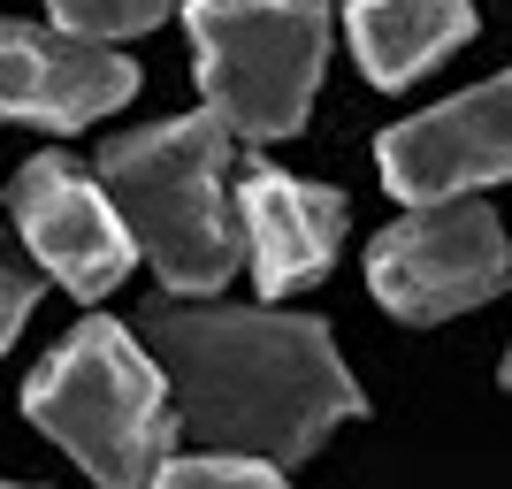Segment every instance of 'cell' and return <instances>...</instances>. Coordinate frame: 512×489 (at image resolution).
Segmentation results:
<instances>
[{
  "mask_svg": "<svg viewBox=\"0 0 512 489\" xmlns=\"http://www.w3.org/2000/svg\"><path fill=\"white\" fill-rule=\"evenodd\" d=\"M146 329L153 367L169 383L176 436L207 444V459H253V467L283 474L337 421L367 413L329 321L314 314L161 298Z\"/></svg>",
  "mask_w": 512,
  "mask_h": 489,
  "instance_id": "obj_1",
  "label": "cell"
},
{
  "mask_svg": "<svg viewBox=\"0 0 512 489\" xmlns=\"http://www.w3.org/2000/svg\"><path fill=\"white\" fill-rule=\"evenodd\" d=\"M92 184L107 192L130 253L153 260V276L176 298H214L237 276L245 237L230 207V130L199 115H169L146 130H115L92 161Z\"/></svg>",
  "mask_w": 512,
  "mask_h": 489,
  "instance_id": "obj_2",
  "label": "cell"
},
{
  "mask_svg": "<svg viewBox=\"0 0 512 489\" xmlns=\"http://www.w3.org/2000/svg\"><path fill=\"white\" fill-rule=\"evenodd\" d=\"M23 413L100 489H153V474L169 467V444H176L161 367L107 314L77 321L39 360V375L23 383Z\"/></svg>",
  "mask_w": 512,
  "mask_h": 489,
  "instance_id": "obj_3",
  "label": "cell"
},
{
  "mask_svg": "<svg viewBox=\"0 0 512 489\" xmlns=\"http://www.w3.org/2000/svg\"><path fill=\"white\" fill-rule=\"evenodd\" d=\"M199 54V92L207 115L245 146H276L291 130H306L321 62L337 23L314 0H192L184 8Z\"/></svg>",
  "mask_w": 512,
  "mask_h": 489,
  "instance_id": "obj_4",
  "label": "cell"
},
{
  "mask_svg": "<svg viewBox=\"0 0 512 489\" xmlns=\"http://www.w3.org/2000/svg\"><path fill=\"white\" fill-rule=\"evenodd\" d=\"M367 283L398 321H451L467 306H490L512 283V245L482 199H451V207H413L367 245Z\"/></svg>",
  "mask_w": 512,
  "mask_h": 489,
  "instance_id": "obj_5",
  "label": "cell"
},
{
  "mask_svg": "<svg viewBox=\"0 0 512 489\" xmlns=\"http://www.w3.org/2000/svg\"><path fill=\"white\" fill-rule=\"evenodd\" d=\"M375 169L406 207H451L482 184H512V69L390 123L375 138Z\"/></svg>",
  "mask_w": 512,
  "mask_h": 489,
  "instance_id": "obj_6",
  "label": "cell"
},
{
  "mask_svg": "<svg viewBox=\"0 0 512 489\" xmlns=\"http://www.w3.org/2000/svg\"><path fill=\"white\" fill-rule=\"evenodd\" d=\"M8 207H16L23 253L39 260L62 291H77L85 306L107 298L138 268V253H130V237H123V222H115V207H107V192L69 153H31L16 169V184H8Z\"/></svg>",
  "mask_w": 512,
  "mask_h": 489,
  "instance_id": "obj_7",
  "label": "cell"
},
{
  "mask_svg": "<svg viewBox=\"0 0 512 489\" xmlns=\"http://www.w3.org/2000/svg\"><path fill=\"white\" fill-rule=\"evenodd\" d=\"M138 100V62L115 46L62 39L54 23H0V115L39 130H85Z\"/></svg>",
  "mask_w": 512,
  "mask_h": 489,
  "instance_id": "obj_8",
  "label": "cell"
},
{
  "mask_svg": "<svg viewBox=\"0 0 512 489\" xmlns=\"http://www.w3.org/2000/svg\"><path fill=\"white\" fill-rule=\"evenodd\" d=\"M230 207H237V237L253 253L260 298H291L329 276V260L344 245V199L329 184L283 176V169H245Z\"/></svg>",
  "mask_w": 512,
  "mask_h": 489,
  "instance_id": "obj_9",
  "label": "cell"
},
{
  "mask_svg": "<svg viewBox=\"0 0 512 489\" xmlns=\"http://www.w3.org/2000/svg\"><path fill=\"white\" fill-rule=\"evenodd\" d=\"M344 39L360 54L367 85L398 92L428 77L451 46L474 39V8H459V0H360V8H344Z\"/></svg>",
  "mask_w": 512,
  "mask_h": 489,
  "instance_id": "obj_10",
  "label": "cell"
},
{
  "mask_svg": "<svg viewBox=\"0 0 512 489\" xmlns=\"http://www.w3.org/2000/svg\"><path fill=\"white\" fill-rule=\"evenodd\" d=\"M169 16L161 0H62L54 8V31L62 39H85V46H115V39H138Z\"/></svg>",
  "mask_w": 512,
  "mask_h": 489,
  "instance_id": "obj_11",
  "label": "cell"
},
{
  "mask_svg": "<svg viewBox=\"0 0 512 489\" xmlns=\"http://www.w3.org/2000/svg\"><path fill=\"white\" fill-rule=\"evenodd\" d=\"M153 489H283V474L253 467V459H207V451H192V459H169L153 474Z\"/></svg>",
  "mask_w": 512,
  "mask_h": 489,
  "instance_id": "obj_12",
  "label": "cell"
},
{
  "mask_svg": "<svg viewBox=\"0 0 512 489\" xmlns=\"http://www.w3.org/2000/svg\"><path fill=\"white\" fill-rule=\"evenodd\" d=\"M31 306H39V276H31V268H8V260H0V352L16 344V329L31 321Z\"/></svg>",
  "mask_w": 512,
  "mask_h": 489,
  "instance_id": "obj_13",
  "label": "cell"
},
{
  "mask_svg": "<svg viewBox=\"0 0 512 489\" xmlns=\"http://www.w3.org/2000/svg\"><path fill=\"white\" fill-rule=\"evenodd\" d=\"M497 383H505V390H512V344H505V375H497Z\"/></svg>",
  "mask_w": 512,
  "mask_h": 489,
  "instance_id": "obj_14",
  "label": "cell"
},
{
  "mask_svg": "<svg viewBox=\"0 0 512 489\" xmlns=\"http://www.w3.org/2000/svg\"><path fill=\"white\" fill-rule=\"evenodd\" d=\"M0 489H16V482H0Z\"/></svg>",
  "mask_w": 512,
  "mask_h": 489,
  "instance_id": "obj_15",
  "label": "cell"
}]
</instances>
